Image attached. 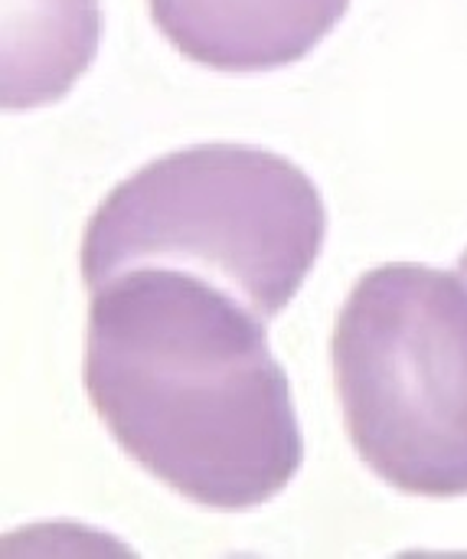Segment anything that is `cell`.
Returning <instances> with one entry per match:
<instances>
[{
	"instance_id": "cell-5",
	"label": "cell",
	"mask_w": 467,
	"mask_h": 559,
	"mask_svg": "<svg viewBox=\"0 0 467 559\" xmlns=\"http://www.w3.org/2000/svg\"><path fill=\"white\" fill-rule=\"evenodd\" d=\"M7 108H33L69 92L98 49V0H7Z\"/></svg>"
},
{
	"instance_id": "cell-4",
	"label": "cell",
	"mask_w": 467,
	"mask_h": 559,
	"mask_svg": "<svg viewBox=\"0 0 467 559\" xmlns=\"http://www.w3.org/2000/svg\"><path fill=\"white\" fill-rule=\"evenodd\" d=\"M160 33L219 72H268L304 59L350 0H147Z\"/></svg>"
},
{
	"instance_id": "cell-1",
	"label": "cell",
	"mask_w": 467,
	"mask_h": 559,
	"mask_svg": "<svg viewBox=\"0 0 467 559\" xmlns=\"http://www.w3.org/2000/svg\"><path fill=\"white\" fill-rule=\"evenodd\" d=\"M82 380L115 442L200 508L268 504L304 462L265 321L193 272L147 265L98 285Z\"/></svg>"
},
{
	"instance_id": "cell-2",
	"label": "cell",
	"mask_w": 467,
	"mask_h": 559,
	"mask_svg": "<svg viewBox=\"0 0 467 559\" xmlns=\"http://www.w3.org/2000/svg\"><path fill=\"white\" fill-rule=\"evenodd\" d=\"M324 236L321 190L298 164L252 144H193L144 164L98 203L79 262L88 292L164 265L272 321L301 292Z\"/></svg>"
},
{
	"instance_id": "cell-6",
	"label": "cell",
	"mask_w": 467,
	"mask_h": 559,
	"mask_svg": "<svg viewBox=\"0 0 467 559\" xmlns=\"http://www.w3.org/2000/svg\"><path fill=\"white\" fill-rule=\"evenodd\" d=\"M458 269H462V275H465V278H467V252H465V255H462V262H458Z\"/></svg>"
},
{
	"instance_id": "cell-3",
	"label": "cell",
	"mask_w": 467,
	"mask_h": 559,
	"mask_svg": "<svg viewBox=\"0 0 467 559\" xmlns=\"http://www.w3.org/2000/svg\"><path fill=\"white\" fill-rule=\"evenodd\" d=\"M331 354L363 465L412 498H467V278L416 262L367 272Z\"/></svg>"
}]
</instances>
